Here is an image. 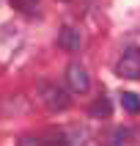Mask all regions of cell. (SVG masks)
I'll return each instance as SVG.
<instances>
[{
  "mask_svg": "<svg viewBox=\"0 0 140 146\" xmlns=\"http://www.w3.org/2000/svg\"><path fill=\"white\" fill-rule=\"evenodd\" d=\"M39 97H41V102L47 105V110H52V113L66 110V108H69V102H72L69 91H66V88H58V86H52V83H41Z\"/></svg>",
  "mask_w": 140,
  "mask_h": 146,
  "instance_id": "cell-1",
  "label": "cell"
},
{
  "mask_svg": "<svg viewBox=\"0 0 140 146\" xmlns=\"http://www.w3.org/2000/svg\"><path fill=\"white\" fill-rule=\"evenodd\" d=\"M115 72L121 74L124 80H137L140 77V50L137 47L124 50V55L118 58V64H115Z\"/></svg>",
  "mask_w": 140,
  "mask_h": 146,
  "instance_id": "cell-2",
  "label": "cell"
},
{
  "mask_svg": "<svg viewBox=\"0 0 140 146\" xmlns=\"http://www.w3.org/2000/svg\"><path fill=\"white\" fill-rule=\"evenodd\" d=\"M66 86H69V91H74V94H85V91L91 88V77H88V72H85V66H80V64H69L66 66Z\"/></svg>",
  "mask_w": 140,
  "mask_h": 146,
  "instance_id": "cell-3",
  "label": "cell"
},
{
  "mask_svg": "<svg viewBox=\"0 0 140 146\" xmlns=\"http://www.w3.org/2000/svg\"><path fill=\"white\" fill-rule=\"evenodd\" d=\"M58 44L66 50V52H77L82 47V36L80 31H74V28H63V31L58 33Z\"/></svg>",
  "mask_w": 140,
  "mask_h": 146,
  "instance_id": "cell-4",
  "label": "cell"
},
{
  "mask_svg": "<svg viewBox=\"0 0 140 146\" xmlns=\"http://www.w3.org/2000/svg\"><path fill=\"white\" fill-rule=\"evenodd\" d=\"M88 113L93 116V119H110V116H113V105H110V99H107V97H99V99L91 102Z\"/></svg>",
  "mask_w": 140,
  "mask_h": 146,
  "instance_id": "cell-5",
  "label": "cell"
},
{
  "mask_svg": "<svg viewBox=\"0 0 140 146\" xmlns=\"http://www.w3.org/2000/svg\"><path fill=\"white\" fill-rule=\"evenodd\" d=\"M121 108L126 110V113H140V97H135V94H121Z\"/></svg>",
  "mask_w": 140,
  "mask_h": 146,
  "instance_id": "cell-6",
  "label": "cell"
},
{
  "mask_svg": "<svg viewBox=\"0 0 140 146\" xmlns=\"http://www.w3.org/2000/svg\"><path fill=\"white\" fill-rule=\"evenodd\" d=\"M41 0H11V6L16 8V11H22V14H33L36 8H39Z\"/></svg>",
  "mask_w": 140,
  "mask_h": 146,
  "instance_id": "cell-7",
  "label": "cell"
},
{
  "mask_svg": "<svg viewBox=\"0 0 140 146\" xmlns=\"http://www.w3.org/2000/svg\"><path fill=\"white\" fill-rule=\"evenodd\" d=\"M85 132H88V130H82V127H74V130H69V132H66V143H82V141L88 138Z\"/></svg>",
  "mask_w": 140,
  "mask_h": 146,
  "instance_id": "cell-8",
  "label": "cell"
},
{
  "mask_svg": "<svg viewBox=\"0 0 140 146\" xmlns=\"http://www.w3.org/2000/svg\"><path fill=\"white\" fill-rule=\"evenodd\" d=\"M129 138H132V130H129V127H121V130H115L113 143H126Z\"/></svg>",
  "mask_w": 140,
  "mask_h": 146,
  "instance_id": "cell-9",
  "label": "cell"
},
{
  "mask_svg": "<svg viewBox=\"0 0 140 146\" xmlns=\"http://www.w3.org/2000/svg\"><path fill=\"white\" fill-rule=\"evenodd\" d=\"M60 3H69V0H60Z\"/></svg>",
  "mask_w": 140,
  "mask_h": 146,
  "instance_id": "cell-10",
  "label": "cell"
}]
</instances>
